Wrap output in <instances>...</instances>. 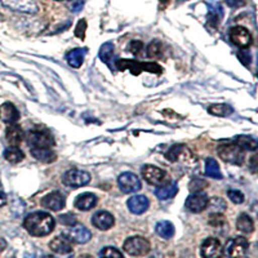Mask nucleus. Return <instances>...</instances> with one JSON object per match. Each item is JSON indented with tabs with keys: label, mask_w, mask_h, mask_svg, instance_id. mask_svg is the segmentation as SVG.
<instances>
[{
	"label": "nucleus",
	"mask_w": 258,
	"mask_h": 258,
	"mask_svg": "<svg viewBox=\"0 0 258 258\" xmlns=\"http://www.w3.org/2000/svg\"><path fill=\"white\" fill-rule=\"evenodd\" d=\"M56 221L45 212H34L24 221V227L32 236H45L54 230Z\"/></svg>",
	"instance_id": "1"
},
{
	"label": "nucleus",
	"mask_w": 258,
	"mask_h": 258,
	"mask_svg": "<svg viewBox=\"0 0 258 258\" xmlns=\"http://www.w3.org/2000/svg\"><path fill=\"white\" fill-rule=\"evenodd\" d=\"M116 69L120 71L129 70L133 75H140L144 71H149V73L154 74H161L163 69L160 64L155 63V62H138L135 59H117L116 61Z\"/></svg>",
	"instance_id": "2"
},
{
	"label": "nucleus",
	"mask_w": 258,
	"mask_h": 258,
	"mask_svg": "<svg viewBox=\"0 0 258 258\" xmlns=\"http://www.w3.org/2000/svg\"><path fill=\"white\" fill-rule=\"evenodd\" d=\"M218 155L226 163L234 165H241L245 160V153L241 147H239L236 144H227L221 145L218 147Z\"/></svg>",
	"instance_id": "3"
},
{
	"label": "nucleus",
	"mask_w": 258,
	"mask_h": 258,
	"mask_svg": "<svg viewBox=\"0 0 258 258\" xmlns=\"http://www.w3.org/2000/svg\"><path fill=\"white\" fill-rule=\"evenodd\" d=\"M26 141L31 149H48L54 145L53 137L48 131L32 129L26 135Z\"/></svg>",
	"instance_id": "4"
},
{
	"label": "nucleus",
	"mask_w": 258,
	"mask_h": 258,
	"mask_svg": "<svg viewBox=\"0 0 258 258\" xmlns=\"http://www.w3.org/2000/svg\"><path fill=\"white\" fill-rule=\"evenodd\" d=\"M248 249H249V241L243 236H238L226 244L225 254L227 255V258H249Z\"/></svg>",
	"instance_id": "5"
},
{
	"label": "nucleus",
	"mask_w": 258,
	"mask_h": 258,
	"mask_svg": "<svg viewBox=\"0 0 258 258\" xmlns=\"http://www.w3.org/2000/svg\"><path fill=\"white\" fill-rule=\"evenodd\" d=\"M124 250L128 254L135 255V257H141L150 252V243L147 239L141 236H133V238L126 239L124 243Z\"/></svg>",
	"instance_id": "6"
},
{
	"label": "nucleus",
	"mask_w": 258,
	"mask_h": 258,
	"mask_svg": "<svg viewBox=\"0 0 258 258\" xmlns=\"http://www.w3.org/2000/svg\"><path fill=\"white\" fill-rule=\"evenodd\" d=\"M91 176L88 172L80 169H70L63 174V183L69 187H82L88 185Z\"/></svg>",
	"instance_id": "7"
},
{
	"label": "nucleus",
	"mask_w": 258,
	"mask_h": 258,
	"mask_svg": "<svg viewBox=\"0 0 258 258\" xmlns=\"http://www.w3.org/2000/svg\"><path fill=\"white\" fill-rule=\"evenodd\" d=\"M230 39L234 43L236 47H239L240 49H246L249 48L253 43L252 35L250 32L245 29V27L241 26H234L230 30Z\"/></svg>",
	"instance_id": "8"
},
{
	"label": "nucleus",
	"mask_w": 258,
	"mask_h": 258,
	"mask_svg": "<svg viewBox=\"0 0 258 258\" xmlns=\"http://www.w3.org/2000/svg\"><path fill=\"white\" fill-rule=\"evenodd\" d=\"M209 198L203 191H195L186 199V208L192 213H200L208 208Z\"/></svg>",
	"instance_id": "9"
},
{
	"label": "nucleus",
	"mask_w": 258,
	"mask_h": 258,
	"mask_svg": "<svg viewBox=\"0 0 258 258\" xmlns=\"http://www.w3.org/2000/svg\"><path fill=\"white\" fill-rule=\"evenodd\" d=\"M117 185L123 192L131 194L136 192L141 188V181L136 176L135 173H131V172H125V173L120 174L119 178H117Z\"/></svg>",
	"instance_id": "10"
},
{
	"label": "nucleus",
	"mask_w": 258,
	"mask_h": 258,
	"mask_svg": "<svg viewBox=\"0 0 258 258\" xmlns=\"http://www.w3.org/2000/svg\"><path fill=\"white\" fill-rule=\"evenodd\" d=\"M142 176L150 185H164L167 172L155 165H145L142 168Z\"/></svg>",
	"instance_id": "11"
},
{
	"label": "nucleus",
	"mask_w": 258,
	"mask_h": 258,
	"mask_svg": "<svg viewBox=\"0 0 258 258\" xmlns=\"http://www.w3.org/2000/svg\"><path fill=\"white\" fill-rule=\"evenodd\" d=\"M203 258H221L223 254L222 244L216 238H208L203 241L202 248H200Z\"/></svg>",
	"instance_id": "12"
},
{
	"label": "nucleus",
	"mask_w": 258,
	"mask_h": 258,
	"mask_svg": "<svg viewBox=\"0 0 258 258\" xmlns=\"http://www.w3.org/2000/svg\"><path fill=\"white\" fill-rule=\"evenodd\" d=\"M2 2L4 6L18 11V12L29 13V15H34L38 12V6H36L35 0H2Z\"/></svg>",
	"instance_id": "13"
},
{
	"label": "nucleus",
	"mask_w": 258,
	"mask_h": 258,
	"mask_svg": "<svg viewBox=\"0 0 258 258\" xmlns=\"http://www.w3.org/2000/svg\"><path fill=\"white\" fill-rule=\"evenodd\" d=\"M64 197L62 194L57 192H50L48 195H45L43 199H41V207H44V208L49 209V211H61L62 208H64Z\"/></svg>",
	"instance_id": "14"
},
{
	"label": "nucleus",
	"mask_w": 258,
	"mask_h": 258,
	"mask_svg": "<svg viewBox=\"0 0 258 258\" xmlns=\"http://www.w3.org/2000/svg\"><path fill=\"white\" fill-rule=\"evenodd\" d=\"M20 119V112L13 103L6 102L0 106V120L6 124H16Z\"/></svg>",
	"instance_id": "15"
},
{
	"label": "nucleus",
	"mask_w": 258,
	"mask_h": 258,
	"mask_svg": "<svg viewBox=\"0 0 258 258\" xmlns=\"http://www.w3.org/2000/svg\"><path fill=\"white\" fill-rule=\"evenodd\" d=\"M68 236L70 240L75 241L78 244H85L88 243L92 238V234L85 226L83 225H74V227H71L70 231L68 232Z\"/></svg>",
	"instance_id": "16"
},
{
	"label": "nucleus",
	"mask_w": 258,
	"mask_h": 258,
	"mask_svg": "<svg viewBox=\"0 0 258 258\" xmlns=\"http://www.w3.org/2000/svg\"><path fill=\"white\" fill-rule=\"evenodd\" d=\"M92 223L96 226L98 230H109L114 226L115 220L114 216L111 213L106 211H101L94 213V216L92 217Z\"/></svg>",
	"instance_id": "17"
},
{
	"label": "nucleus",
	"mask_w": 258,
	"mask_h": 258,
	"mask_svg": "<svg viewBox=\"0 0 258 258\" xmlns=\"http://www.w3.org/2000/svg\"><path fill=\"white\" fill-rule=\"evenodd\" d=\"M129 211L135 214H142L149 209L150 202L145 195H135L128 200Z\"/></svg>",
	"instance_id": "18"
},
{
	"label": "nucleus",
	"mask_w": 258,
	"mask_h": 258,
	"mask_svg": "<svg viewBox=\"0 0 258 258\" xmlns=\"http://www.w3.org/2000/svg\"><path fill=\"white\" fill-rule=\"evenodd\" d=\"M49 248L58 254H70L73 252L70 239L66 238V236H57V238L53 239L49 243Z\"/></svg>",
	"instance_id": "19"
},
{
	"label": "nucleus",
	"mask_w": 258,
	"mask_h": 258,
	"mask_svg": "<svg viewBox=\"0 0 258 258\" xmlns=\"http://www.w3.org/2000/svg\"><path fill=\"white\" fill-rule=\"evenodd\" d=\"M97 206V197L91 192H84L78 195L75 199V207L79 211H91Z\"/></svg>",
	"instance_id": "20"
},
{
	"label": "nucleus",
	"mask_w": 258,
	"mask_h": 258,
	"mask_svg": "<svg viewBox=\"0 0 258 258\" xmlns=\"http://www.w3.org/2000/svg\"><path fill=\"white\" fill-rule=\"evenodd\" d=\"M6 137L11 146H18V145H21V142L24 141V131L17 124H11L7 128Z\"/></svg>",
	"instance_id": "21"
},
{
	"label": "nucleus",
	"mask_w": 258,
	"mask_h": 258,
	"mask_svg": "<svg viewBox=\"0 0 258 258\" xmlns=\"http://www.w3.org/2000/svg\"><path fill=\"white\" fill-rule=\"evenodd\" d=\"M85 54H87L85 48H77V49H73L66 54V61H68V63L70 64L71 68L79 69L83 64V62H84Z\"/></svg>",
	"instance_id": "22"
},
{
	"label": "nucleus",
	"mask_w": 258,
	"mask_h": 258,
	"mask_svg": "<svg viewBox=\"0 0 258 258\" xmlns=\"http://www.w3.org/2000/svg\"><path fill=\"white\" fill-rule=\"evenodd\" d=\"M177 192H178V186L176 182H170L168 185H161L160 187L155 188V195L160 200L172 199L176 197Z\"/></svg>",
	"instance_id": "23"
},
{
	"label": "nucleus",
	"mask_w": 258,
	"mask_h": 258,
	"mask_svg": "<svg viewBox=\"0 0 258 258\" xmlns=\"http://www.w3.org/2000/svg\"><path fill=\"white\" fill-rule=\"evenodd\" d=\"M100 57L101 59L111 69V71H114V64H112V61H114V44H112L111 41L105 43V44L101 47Z\"/></svg>",
	"instance_id": "24"
},
{
	"label": "nucleus",
	"mask_w": 258,
	"mask_h": 258,
	"mask_svg": "<svg viewBox=\"0 0 258 258\" xmlns=\"http://www.w3.org/2000/svg\"><path fill=\"white\" fill-rule=\"evenodd\" d=\"M236 229L244 234H250L254 230V223L248 214L241 213L236 220Z\"/></svg>",
	"instance_id": "25"
},
{
	"label": "nucleus",
	"mask_w": 258,
	"mask_h": 258,
	"mask_svg": "<svg viewBox=\"0 0 258 258\" xmlns=\"http://www.w3.org/2000/svg\"><path fill=\"white\" fill-rule=\"evenodd\" d=\"M31 155L39 161H44V163H52L56 159V154L52 151L50 147L48 149H31Z\"/></svg>",
	"instance_id": "26"
},
{
	"label": "nucleus",
	"mask_w": 258,
	"mask_h": 258,
	"mask_svg": "<svg viewBox=\"0 0 258 258\" xmlns=\"http://www.w3.org/2000/svg\"><path fill=\"white\" fill-rule=\"evenodd\" d=\"M156 234L163 239H170L174 235V226L169 221H161L155 226Z\"/></svg>",
	"instance_id": "27"
},
{
	"label": "nucleus",
	"mask_w": 258,
	"mask_h": 258,
	"mask_svg": "<svg viewBox=\"0 0 258 258\" xmlns=\"http://www.w3.org/2000/svg\"><path fill=\"white\" fill-rule=\"evenodd\" d=\"M4 158L13 164H17L25 159V154L17 146H11L4 151Z\"/></svg>",
	"instance_id": "28"
},
{
	"label": "nucleus",
	"mask_w": 258,
	"mask_h": 258,
	"mask_svg": "<svg viewBox=\"0 0 258 258\" xmlns=\"http://www.w3.org/2000/svg\"><path fill=\"white\" fill-rule=\"evenodd\" d=\"M235 144L238 145L239 147H241V149L245 151V150H249V151H255L257 150V141H255L254 138L249 137V136H239L238 138H236V141H235Z\"/></svg>",
	"instance_id": "29"
},
{
	"label": "nucleus",
	"mask_w": 258,
	"mask_h": 258,
	"mask_svg": "<svg viewBox=\"0 0 258 258\" xmlns=\"http://www.w3.org/2000/svg\"><path fill=\"white\" fill-rule=\"evenodd\" d=\"M206 173L207 176L212 177V178H222V173H221L220 165L214 159L209 158L206 160Z\"/></svg>",
	"instance_id": "30"
},
{
	"label": "nucleus",
	"mask_w": 258,
	"mask_h": 258,
	"mask_svg": "<svg viewBox=\"0 0 258 258\" xmlns=\"http://www.w3.org/2000/svg\"><path fill=\"white\" fill-rule=\"evenodd\" d=\"M187 151L188 150L186 149L183 145H174V146H172L169 150H168L167 154H165V156H167L168 160L177 161L182 155H185Z\"/></svg>",
	"instance_id": "31"
},
{
	"label": "nucleus",
	"mask_w": 258,
	"mask_h": 258,
	"mask_svg": "<svg viewBox=\"0 0 258 258\" xmlns=\"http://www.w3.org/2000/svg\"><path fill=\"white\" fill-rule=\"evenodd\" d=\"M209 114L216 115V116H227L232 114V107L225 103H217V105H211L208 107Z\"/></svg>",
	"instance_id": "32"
},
{
	"label": "nucleus",
	"mask_w": 258,
	"mask_h": 258,
	"mask_svg": "<svg viewBox=\"0 0 258 258\" xmlns=\"http://www.w3.org/2000/svg\"><path fill=\"white\" fill-rule=\"evenodd\" d=\"M163 54V44L160 41H153L147 47V56L149 57H160Z\"/></svg>",
	"instance_id": "33"
},
{
	"label": "nucleus",
	"mask_w": 258,
	"mask_h": 258,
	"mask_svg": "<svg viewBox=\"0 0 258 258\" xmlns=\"http://www.w3.org/2000/svg\"><path fill=\"white\" fill-rule=\"evenodd\" d=\"M101 258H124L116 248H112V246H106L101 250Z\"/></svg>",
	"instance_id": "34"
},
{
	"label": "nucleus",
	"mask_w": 258,
	"mask_h": 258,
	"mask_svg": "<svg viewBox=\"0 0 258 258\" xmlns=\"http://www.w3.org/2000/svg\"><path fill=\"white\" fill-rule=\"evenodd\" d=\"M227 197L235 204H241L244 202V195L239 190H229L227 191Z\"/></svg>",
	"instance_id": "35"
},
{
	"label": "nucleus",
	"mask_w": 258,
	"mask_h": 258,
	"mask_svg": "<svg viewBox=\"0 0 258 258\" xmlns=\"http://www.w3.org/2000/svg\"><path fill=\"white\" fill-rule=\"evenodd\" d=\"M85 30H87V21L80 20L77 25V29H75V35H77V38L84 39Z\"/></svg>",
	"instance_id": "36"
},
{
	"label": "nucleus",
	"mask_w": 258,
	"mask_h": 258,
	"mask_svg": "<svg viewBox=\"0 0 258 258\" xmlns=\"http://www.w3.org/2000/svg\"><path fill=\"white\" fill-rule=\"evenodd\" d=\"M59 221H61L63 225H68V226L77 225V217H75L74 214H70V213L59 216Z\"/></svg>",
	"instance_id": "37"
},
{
	"label": "nucleus",
	"mask_w": 258,
	"mask_h": 258,
	"mask_svg": "<svg viewBox=\"0 0 258 258\" xmlns=\"http://www.w3.org/2000/svg\"><path fill=\"white\" fill-rule=\"evenodd\" d=\"M142 49H144L142 41H138V40L131 41V44H129V50H131L135 56H138V54L142 52Z\"/></svg>",
	"instance_id": "38"
},
{
	"label": "nucleus",
	"mask_w": 258,
	"mask_h": 258,
	"mask_svg": "<svg viewBox=\"0 0 258 258\" xmlns=\"http://www.w3.org/2000/svg\"><path fill=\"white\" fill-rule=\"evenodd\" d=\"M238 57H239V59H240V61L243 62V64H245V66H248V64L250 63V54H249V52H248V50H246V49L239 50Z\"/></svg>",
	"instance_id": "39"
},
{
	"label": "nucleus",
	"mask_w": 258,
	"mask_h": 258,
	"mask_svg": "<svg viewBox=\"0 0 258 258\" xmlns=\"http://www.w3.org/2000/svg\"><path fill=\"white\" fill-rule=\"evenodd\" d=\"M226 4L231 8H239L244 6V0H225Z\"/></svg>",
	"instance_id": "40"
},
{
	"label": "nucleus",
	"mask_w": 258,
	"mask_h": 258,
	"mask_svg": "<svg viewBox=\"0 0 258 258\" xmlns=\"http://www.w3.org/2000/svg\"><path fill=\"white\" fill-rule=\"evenodd\" d=\"M85 0H77L75 3L73 4V11L74 12H79V11H82L83 6H84Z\"/></svg>",
	"instance_id": "41"
},
{
	"label": "nucleus",
	"mask_w": 258,
	"mask_h": 258,
	"mask_svg": "<svg viewBox=\"0 0 258 258\" xmlns=\"http://www.w3.org/2000/svg\"><path fill=\"white\" fill-rule=\"evenodd\" d=\"M6 203H7V195L0 191V208H2L3 206H6Z\"/></svg>",
	"instance_id": "42"
},
{
	"label": "nucleus",
	"mask_w": 258,
	"mask_h": 258,
	"mask_svg": "<svg viewBox=\"0 0 258 258\" xmlns=\"http://www.w3.org/2000/svg\"><path fill=\"white\" fill-rule=\"evenodd\" d=\"M7 248V241L3 238H0V253Z\"/></svg>",
	"instance_id": "43"
},
{
	"label": "nucleus",
	"mask_w": 258,
	"mask_h": 258,
	"mask_svg": "<svg viewBox=\"0 0 258 258\" xmlns=\"http://www.w3.org/2000/svg\"><path fill=\"white\" fill-rule=\"evenodd\" d=\"M78 258H93V257H92V255H89V254H83V255H80V257H78Z\"/></svg>",
	"instance_id": "44"
},
{
	"label": "nucleus",
	"mask_w": 258,
	"mask_h": 258,
	"mask_svg": "<svg viewBox=\"0 0 258 258\" xmlns=\"http://www.w3.org/2000/svg\"><path fill=\"white\" fill-rule=\"evenodd\" d=\"M43 258H56V257H54V255H44Z\"/></svg>",
	"instance_id": "45"
}]
</instances>
